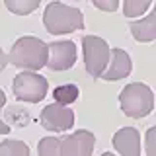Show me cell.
Instances as JSON below:
<instances>
[{
  "mask_svg": "<svg viewBox=\"0 0 156 156\" xmlns=\"http://www.w3.org/2000/svg\"><path fill=\"white\" fill-rule=\"evenodd\" d=\"M47 43L39 37L23 35L14 41L10 53L6 55L8 62L18 68H26L27 72H37L43 66H47Z\"/></svg>",
  "mask_w": 156,
  "mask_h": 156,
  "instance_id": "1",
  "label": "cell"
},
{
  "mask_svg": "<svg viewBox=\"0 0 156 156\" xmlns=\"http://www.w3.org/2000/svg\"><path fill=\"white\" fill-rule=\"evenodd\" d=\"M43 26L53 35H66L84 29V14L76 6L62 2H49L43 10Z\"/></svg>",
  "mask_w": 156,
  "mask_h": 156,
  "instance_id": "2",
  "label": "cell"
},
{
  "mask_svg": "<svg viewBox=\"0 0 156 156\" xmlns=\"http://www.w3.org/2000/svg\"><path fill=\"white\" fill-rule=\"evenodd\" d=\"M121 111L131 119H143L150 115L154 109V94L152 88L144 82H131L119 94Z\"/></svg>",
  "mask_w": 156,
  "mask_h": 156,
  "instance_id": "3",
  "label": "cell"
},
{
  "mask_svg": "<svg viewBox=\"0 0 156 156\" xmlns=\"http://www.w3.org/2000/svg\"><path fill=\"white\" fill-rule=\"evenodd\" d=\"M82 53H84V68L92 78H101L111 57V47L100 35L82 37Z\"/></svg>",
  "mask_w": 156,
  "mask_h": 156,
  "instance_id": "4",
  "label": "cell"
},
{
  "mask_svg": "<svg viewBox=\"0 0 156 156\" xmlns=\"http://www.w3.org/2000/svg\"><path fill=\"white\" fill-rule=\"evenodd\" d=\"M12 92L20 101L26 104H39L47 98L49 92V82L45 76L37 74V72H20L16 74L12 82Z\"/></svg>",
  "mask_w": 156,
  "mask_h": 156,
  "instance_id": "5",
  "label": "cell"
},
{
  "mask_svg": "<svg viewBox=\"0 0 156 156\" xmlns=\"http://www.w3.org/2000/svg\"><path fill=\"white\" fill-rule=\"evenodd\" d=\"M39 123L43 129L51 131V133H65V131L74 127V111L66 105L47 104L41 109Z\"/></svg>",
  "mask_w": 156,
  "mask_h": 156,
  "instance_id": "6",
  "label": "cell"
},
{
  "mask_svg": "<svg viewBox=\"0 0 156 156\" xmlns=\"http://www.w3.org/2000/svg\"><path fill=\"white\" fill-rule=\"evenodd\" d=\"M49 57H47V66L55 72L61 70H70L76 62L78 57V49L76 43L70 41V39H65V41H53L47 45Z\"/></svg>",
  "mask_w": 156,
  "mask_h": 156,
  "instance_id": "7",
  "label": "cell"
},
{
  "mask_svg": "<svg viewBox=\"0 0 156 156\" xmlns=\"http://www.w3.org/2000/svg\"><path fill=\"white\" fill-rule=\"evenodd\" d=\"M58 148L62 156H92L96 148V136L88 129H78L72 135L58 139Z\"/></svg>",
  "mask_w": 156,
  "mask_h": 156,
  "instance_id": "8",
  "label": "cell"
},
{
  "mask_svg": "<svg viewBox=\"0 0 156 156\" xmlns=\"http://www.w3.org/2000/svg\"><path fill=\"white\" fill-rule=\"evenodd\" d=\"M113 148L119 152V156H140V133L135 127H123L113 135L111 139Z\"/></svg>",
  "mask_w": 156,
  "mask_h": 156,
  "instance_id": "9",
  "label": "cell"
},
{
  "mask_svg": "<svg viewBox=\"0 0 156 156\" xmlns=\"http://www.w3.org/2000/svg\"><path fill=\"white\" fill-rule=\"evenodd\" d=\"M131 70H133V62H131L129 53L123 49H111L109 62H107V68L104 70L101 78L107 82H115L121 78H127L131 74Z\"/></svg>",
  "mask_w": 156,
  "mask_h": 156,
  "instance_id": "10",
  "label": "cell"
},
{
  "mask_svg": "<svg viewBox=\"0 0 156 156\" xmlns=\"http://www.w3.org/2000/svg\"><path fill=\"white\" fill-rule=\"evenodd\" d=\"M129 29H131V35L135 37V41H139V43L154 41L156 39V8L148 14V16L131 22Z\"/></svg>",
  "mask_w": 156,
  "mask_h": 156,
  "instance_id": "11",
  "label": "cell"
},
{
  "mask_svg": "<svg viewBox=\"0 0 156 156\" xmlns=\"http://www.w3.org/2000/svg\"><path fill=\"white\" fill-rule=\"evenodd\" d=\"M53 98H55V104L68 107L70 104L78 101V98H80V88L76 84H61L53 90Z\"/></svg>",
  "mask_w": 156,
  "mask_h": 156,
  "instance_id": "12",
  "label": "cell"
},
{
  "mask_svg": "<svg viewBox=\"0 0 156 156\" xmlns=\"http://www.w3.org/2000/svg\"><path fill=\"white\" fill-rule=\"evenodd\" d=\"M31 150L23 140L18 139H8L0 143V156H29Z\"/></svg>",
  "mask_w": 156,
  "mask_h": 156,
  "instance_id": "13",
  "label": "cell"
},
{
  "mask_svg": "<svg viewBox=\"0 0 156 156\" xmlns=\"http://www.w3.org/2000/svg\"><path fill=\"white\" fill-rule=\"evenodd\" d=\"M4 6H6L12 14H18V16H27V14L35 12V10L41 6V2H39V0H6V2H4Z\"/></svg>",
  "mask_w": 156,
  "mask_h": 156,
  "instance_id": "14",
  "label": "cell"
},
{
  "mask_svg": "<svg viewBox=\"0 0 156 156\" xmlns=\"http://www.w3.org/2000/svg\"><path fill=\"white\" fill-rule=\"evenodd\" d=\"M152 6V2L150 0H125L123 4H121V8H123V14L127 18H139L143 16V14Z\"/></svg>",
  "mask_w": 156,
  "mask_h": 156,
  "instance_id": "15",
  "label": "cell"
},
{
  "mask_svg": "<svg viewBox=\"0 0 156 156\" xmlns=\"http://www.w3.org/2000/svg\"><path fill=\"white\" fill-rule=\"evenodd\" d=\"M37 152L39 156H62L57 136H43L37 144Z\"/></svg>",
  "mask_w": 156,
  "mask_h": 156,
  "instance_id": "16",
  "label": "cell"
},
{
  "mask_svg": "<svg viewBox=\"0 0 156 156\" xmlns=\"http://www.w3.org/2000/svg\"><path fill=\"white\" fill-rule=\"evenodd\" d=\"M144 150H146V156H156V127H148L146 129Z\"/></svg>",
  "mask_w": 156,
  "mask_h": 156,
  "instance_id": "17",
  "label": "cell"
},
{
  "mask_svg": "<svg viewBox=\"0 0 156 156\" xmlns=\"http://www.w3.org/2000/svg\"><path fill=\"white\" fill-rule=\"evenodd\" d=\"M4 105H6V94H4V90L0 88V135H8V133H10V125L2 119V109H4Z\"/></svg>",
  "mask_w": 156,
  "mask_h": 156,
  "instance_id": "18",
  "label": "cell"
},
{
  "mask_svg": "<svg viewBox=\"0 0 156 156\" xmlns=\"http://www.w3.org/2000/svg\"><path fill=\"white\" fill-rule=\"evenodd\" d=\"M94 8H98V10H104V12H115L117 8L121 6L117 0H107V2H101V0H94Z\"/></svg>",
  "mask_w": 156,
  "mask_h": 156,
  "instance_id": "19",
  "label": "cell"
},
{
  "mask_svg": "<svg viewBox=\"0 0 156 156\" xmlns=\"http://www.w3.org/2000/svg\"><path fill=\"white\" fill-rule=\"evenodd\" d=\"M6 65H8V58H6V53L2 51V47H0V72L6 68Z\"/></svg>",
  "mask_w": 156,
  "mask_h": 156,
  "instance_id": "20",
  "label": "cell"
},
{
  "mask_svg": "<svg viewBox=\"0 0 156 156\" xmlns=\"http://www.w3.org/2000/svg\"><path fill=\"white\" fill-rule=\"evenodd\" d=\"M101 156H115V154H111V152H104Z\"/></svg>",
  "mask_w": 156,
  "mask_h": 156,
  "instance_id": "21",
  "label": "cell"
}]
</instances>
